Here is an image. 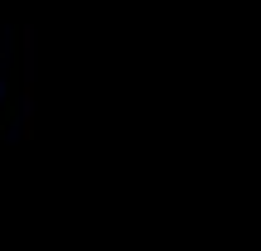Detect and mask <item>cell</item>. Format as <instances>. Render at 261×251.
I'll use <instances>...</instances> for the list:
<instances>
[{
	"label": "cell",
	"mask_w": 261,
	"mask_h": 251,
	"mask_svg": "<svg viewBox=\"0 0 261 251\" xmlns=\"http://www.w3.org/2000/svg\"><path fill=\"white\" fill-rule=\"evenodd\" d=\"M24 106V58H19V34L0 19V140L19 126Z\"/></svg>",
	"instance_id": "obj_1"
}]
</instances>
